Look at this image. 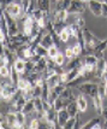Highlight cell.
<instances>
[{
  "instance_id": "obj_1",
  "label": "cell",
  "mask_w": 107,
  "mask_h": 129,
  "mask_svg": "<svg viewBox=\"0 0 107 129\" xmlns=\"http://www.w3.org/2000/svg\"><path fill=\"white\" fill-rule=\"evenodd\" d=\"M99 83L97 81H85L83 83H81L76 88L79 93H83L85 95H89L90 98H93L94 95L97 94V89H99Z\"/></svg>"
},
{
  "instance_id": "obj_2",
  "label": "cell",
  "mask_w": 107,
  "mask_h": 129,
  "mask_svg": "<svg viewBox=\"0 0 107 129\" xmlns=\"http://www.w3.org/2000/svg\"><path fill=\"white\" fill-rule=\"evenodd\" d=\"M83 33H84L85 44H87V48H85V51L89 52V53H93L94 48L99 45V42H100L101 40L99 39V38H96L95 35L91 33L89 29H87V28H83Z\"/></svg>"
},
{
  "instance_id": "obj_3",
  "label": "cell",
  "mask_w": 107,
  "mask_h": 129,
  "mask_svg": "<svg viewBox=\"0 0 107 129\" xmlns=\"http://www.w3.org/2000/svg\"><path fill=\"white\" fill-rule=\"evenodd\" d=\"M69 16H70V13L68 12V10H57L54 7V9H52L51 11V17L53 23H54V25L64 24L68 21Z\"/></svg>"
},
{
  "instance_id": "obj_4",
  "label": "cell",
  "mask_w": 107,
  "mask_h": 129,
  "mask_svg": "<svg viewBox=\"0 0 107 129\" xmlns=\"http://www.w3.org/2000/svg\"><path fill=\"white\" fill-rule=\"evenodd\" d=\"M4 16H5L6 21H7V25H9V34L10 36L12 35H17L19 33V27H18V19H16L15 17H12L7 11H3L1 12Z\"/></svg>"
},
{
  "instance_id": "obj_5",
  "label": "cell",
  "mask_w": 107,
  "mask_h": 129,
  "mask_svg": "<svg viewBox=\"0 0 107 129\" xmlns=\"http://www.w3.org/2000/svg\"><path fill=\"white\" fill-rule=\"evenodd\" d=\"M5 11H7L12 17H15L18 21H21V18L23 17V15L25 13L22 4H21L19 1H16V3H13V4H10V5L6 7Z\"/></svg>"
},
{
  "instance_id": "obj_6",
  "label": "cell",
  "mask_w": 107,
  "mask_h": 129,
  "mask_svg": "<svg viewBox=\"0 0 107 129\" xmlns=\"http://www.w3.org/2000/svg\"><path fill=\"white\" fill-rule=\"evenodd\" d=\"M85 10V3L82 0H72L71 5L68 9V12L70 15H75V13H83Z\"/></svg>"
},
{
  "instance_id": "obj_7",
  "label": "cell",
  "mask_w": 107,
  "mask_h": 129,
  "mask_svg": "<svg viewBox=\"0 0 107 129\" xmlns=\"http://www.w3.org/2000/svg\"><path fill=\"white\" fill-rule=\"evenodd\" d=\"M102 3L103 1L101 0H89L88 1V7L95 17L102 16Z\"/></svg>"
},
{
  "instance_id": "obj_8",
  "label": "cell",
  "mask_w": 107,
  "mask_h": 129,
  "mask_svg": "<svg viewBox=\"0 0 107 129\" xmlns=\"http://www.w3.org/2000/svg\"><path fill=\"white\" fill-rule=\"evenodd\" d=\"M71 116H70L66 107H64L62 110H58L57 111V124H58V127L59 128H64V124L66 123V121Z\"/></svg>"
},
{
  "instance_id": "obj_9",
  "label": "cell",
  "mask_w": 107,
  "mask_h": 129,
  "mask_svg": "<svg viewBox=\"0 0 107 129\" xmlns=\"http://www.w3.org/2000/svg\"><path fill=\"white\" fill-rule=\"evenodd\" d=\"M65 86L66 84L64 83H59L58 86H56L54 88H51V93H49V98H48V101L51 103L52 105H54V103H56V100L60 96V94H62V92L64 90V88H65Z\"/></svg>"
},
{
  "instance_id": "obj_10",
  "label": "cell",
  "mask_w": 107,
  "mask_h": 129,
  "mask_svg": "<svg viewBox=\"0 0 107 129\" xmlns=\"http://www.w3.org/2000/svg\"><path fill=\"white\" fill-rule=\"evenodd\" d=\"M106 65H107V60L105 59V57L99 58V60H97V63H96V65H95V77L96 79L101 80L102 74L105 73V70H106Z\"/></svg>"
},
{
  "instance_id": "obj_11",
  "label": "cell",
  "mask_w": 107,
  "mask_h": 129,
  "mask_svg": "<svg viewBox=\"0 0 107 129\" xmlns=\"http://www.w3.org/2000/svg\"><path fill=\"white\" fill-rule=\"evenodd\" d=\"M76 103H77V106H78L79 112H81V113L87 112V110H88V101H87L85 94H83V93H79L78 95H77Z\"/></svg>"
},
{
  "instance_id": "obj_12",
  "label": "cell",
  "mask_w": 107,
  "mask_h": 129,
  "mask_svg": "<svg viewBox=\"0 0 107 129\" xmlns=\"http://www.w3.org/2000/svg\"><path fill=\"white\" fill-rule=\"evenodd\" d=\"M102 121H103V119H101L100 117H94V118H91V119H89L87 123L83 124L82 128L101 129V128H103V127H102Z\"/></svg>"
},
{
  "instance_id": "obj_13",
  "label": "cell",
  "mask_w": 107,
  "mask_h": 129,
  "mask_svg": "<svg viewBox=\"0 0 107 129\" xmlns=\"http://www.w3.org/2000/svg\"><path fill=\"white\" fill-rule=\"evenodd\" d=\"M91 99H93V105H94V109H95V112L97 113L99 116H101L102 111H103V107H105V105H103V100L99 96V94L94 95Z\"/></svg>"
},
{
  "instance_id": "obj_14",
  "label": "cell",
  "mask_w": 107,
  "mask_h": 129,
  "mask_svg": "<svg viewBox=\"0 0 107 129\" xmlns=\"http://www.w3.org/2000/svg\"><path fill=\"white\" fill-rule=\"evenodd\" d=\"M83 58L81 57H75L72 59H70V62L68 63V65L65 68V71H69V70H72V69H76V68H81L83 65Z\"/></svg>"
},
{
  "instance_id": "obj_15",
  "label": "cell",
  "mask_w": 107,
  "mask_h": 129,
  "mask_svg": "<svg viewBox=\"0 0 107 129\" xmlns=\"http://www.w3.org/2000/svg\"><path fill=\"white\" fill-rule=\"evenodd\" d=\"M106 50H107V39L106 40H101V41L99 42V45L94 48L93 53H94L97 58H102V57H103V53H105V51Z\"/></svg>"
},
{
  "instance_id": "obj_16",
  "label": "cell",
  "mask_w": 107,
  "mask_h": 129,
  "mask_svg": "<svg viewBox=\"0 0 107 129\" xmlns=\"http://www.w3.org/2000/svg\"><path fill=\"white\" fill-rule=\"evenodd\" d=\"M23 112L25 113L27 116H31V115H35V113H36V109H35V104H34V98L27 100L25 105L23 107Z\"/></svg>"
},
{
  "instance_id": "obj_17",
  "label": "cell",
  "mask_w": 107,
  "mask_h": 129,
  "mask_svg": "<svg viewBox=\"0 0 107 129\" xmlns=\"http://www.w3.org/2000/svg\"><path fill=\"white\" fill-rule=\"evenodd\" d=\"M46 70H47V57H41L39 60L36 62V65H35L34 71L35 73L43 74Z\"/></svg>"
},
{
  "instance_id": "obj_18",
  "label": "cell",
  "mask_w": 107,
  "mask_h": 129,
  "mask_svg": "<svg viewBox=\"0 0 107 129\" xmlns=\"http://www.w3.org/2000/svg\"><path fill=\"white\" fill-rule=\"evenodd\" d=\"M41 45L45 46L46 48H49L51 46L54 45V39H53V36H52L51 34L47 31V30L45 31V34H43V38H42V40H41Z\"/></svg>"
},
{
  "instance_id": "obj_19",
  "label": "cell",
  "mask_w": 107,
  "mask_h": 129,
  "mask_svg": "<svg viewBox=\"0 0 107 129\" xmlns=\"http://www.w3.org/2000/svg\"><path fill=\"white\" fill-rule=\"evenodd\" d=\"M46 82H47L49 88H54L56 86H58L59 83H62V82H60V74H58V73L53 74L51 77H48V79L46 80Z\"/></svg>"
},
{
  "instance_id": "obj_20",
  "label": "cell",
  "mask_w": 107,
  "mask_h": 129,
  "mask_svg": "<svg viewBox=\"0 0 107 129\" xmlns=\"http://www.w3.org/2000/svg\"><path fill=\"white\" fill-rule=\"evenodd\" d=\"M13 67L17 69V71L21 74V75L25 74V59L18 57L17 59H16V62H15V64H13Z\"/></svg>"
},
{
  "instance_id": "obj_21",
  "label": "cell",
  "mask_w": 107,
  "mask_h": 129,
  "mask_svg": "<svg viewBox=\"0 0 107 129\" xmlns=\"http://www.w3.org/2000/svg\"><path fill=\"white\" fill-rule=\"evenodd\" d=\"M17 87L19 88V89H22V90H29V89H33V87H34V86L30 83L25 77H21L19 81H18V83H17Z\"/></svg>"
},
{
  "instance_id": "obj_22",
  "label": "cell",
  "mask_w": 107,
  "mask_h": 129,
  "mask_svg": "<svg viewBox=\"0 0 107 129\" xmlns=\"http://www.w3.org/2000/svg\"><path fill=\"white\" fill-rule=\"evenodd\" d=\"M97 60H99V58H97L94 53H88V54H85V56L83 57V63H84V64H88V65L95 67Z\"/></svg>"
},
{
  "instance_id": "obj_23",
  "label": "cell",
  "mask_w": 107,
  "mask_h": 129,
  "mask_svg": "<svg viewBox=\"0 0 107 129\" xmlns=\"http://www.w3.org/2000/svg\"><path fill=\"white\" fill-rule=\"evenodd\" d=\"M69 104H70V100H69V99H64L62 96H59L56 100V103H54V109L58 111V110H62L64 107H66Z\"/></svg>"
},
{
  "instance_id": "obj_24",
  "label": "cell",
  "mask_w": 107,
  "mask_h": 129,
  "mask_svg": "<svg viewBox=\"0 0 107 129\" xmlns=\"http://www.w3.org/2000/svg\"><path fill=\"white\" fill-rule=\"evenodd\" d=\"M73 18V21L71 23H76L79 28H84L85 25V19L84 17L82 16V13H75V15H71Z\"/></svg>"
},
{
  "instance_id": "obj_25",
  "label": "cell",
  "mask_w": 107,
  "mask_h": 129,
  "mask_svg": "<svg viewBox=\"0 0 107 129\" xmlns=\"http://www.w3.org/2000/svg\"><path fill=\"white\" fill-rule=\"evenodd\" d=\"M37 7L43 10L45 12H51L52 11L51 0H37Z\"/></svg>"
},
{
  "instance_id": "obj_26",
  "label": "cell",
  "mask_w": 107,
  "mask_h": 129,
  "mask_svg": "<svg viewBox=\"0 0 107 129\" xmlns=\"http://www.w3.org/2000/svg\"><path fill=\"white\" fill-rule=\"evenodd\" d=\"M17 116V128H23L25 125V121H27V115L23 111H17L16 112Z\"/></svg>"
},
{
  "instance_id": "obj_27",
  "label": "cell",
  "mask_w": 107,
  "mask_h": 129,
  "mask_svg": "<svg viewBox=\"0 0 107 129\" xmlns=\"http://www.w3.org/2000/svg\"><path fill=\"white\" fill-rule=\"evenodd\" d=\"M0 33L3 35H6V36H10L9 34V25H7V21H6L5 16L1 13V24H0Z\"/></svg>"
},
{
  "instance_id": "obj_28",
  "label": "cell",
  "mask_w": 107,
  "mask_h": 129,
  "mask_svg": "<svg viewBox=\"0 0 107 129\" xmlns=\"http://www.w3.org/2000/svg\"><path fill=\"white\" fill-rule=\"evenodd\" d=\"M72 0H58L56 1V9L57 10H68L70 5H71Z\"/></svg>"
},
{
  "instance_id": "obj_29",
  "label": "cell",
  "mask_w": 107,
  "mask_h": 129,
  "mask_svg": "<svg viewBox=\"0 0 107 129\" xmlns=\"http://www.w3.org/2000/svg\"><path fill=\"white\" fill-rule=\"evenodd\" d=\"M21 76H22V75L18 73L17 69L12 65V67H11V73H10V80H11V81L16 84V86H17L18 81H19V79H21Z\"/></svg>"
},
{
  "instance_id": "obj_30",
  "label": "cell",
  "mask_w": 107,
  "mask_h": 129,
  "mask_svg": "<svg viewBox=\"0 0 107 129\" xmlns=\"http://www.w3.org/2000/svg\"><path fill=\"white\" fill-rule=\"evenodd\" d=\"M66 109H68L70 116H76V115L79 112L78 106H77V103H76V101H70V104L66 106Z\"/></svg>"
},
{
  "instance_id": "obj_31",
  "label": "cell",
  "mask_w": 107,
  "mask_h": 129,
  "mask_svg": "<svg viewBox=\"0 0 107 129\" xmlns=\"http://www.w3.org/2000/svg\"><path fill=\"white\" fill-rule=\"evenodd\" d=\"M34 54H39L40 57H48V48H46L45 46H42L40 44V45L36 46Z\"/></svg>"
},
{
  "instance_id": "obj_32",
  "label": "cell",
  "mask_w": 107,
  "mask_h": 129,
  "mask_svg": "<svg viewBox=\"0 0 107 129\" xmlns=\"http://www.w3.org/2000/svg\"><path fill=\"white\" fill-rule=\"evenodd\" d=\"M97 94L101 98L102 100H105V98L107 96V87L105 82H100L99 83V89H97Z\"/></svg>"
},
{
  "instance_id": "obj_33",
  "label": "cell",
  "mask_w": 107,
  "mask_h": 129,
  "mask_svg": "<svg viewBox=\"0 0 107 129\" xmlns=\"http://www.w3.org/2000/svg\"><path fill=\"white\" fill-rule=\"evenodd\" d=\"M59 35H60L62 42H68L69 41V39L71 38V35H70V31H69V29H68V24H66V27L59 33Z\"/></svg>"
},
{
  "instance_id": "obj_34",
  "label": "cell",
  "mask_w": 107,
  "mask_h": 129,
  "mask_svg": "<svg viewBox=\"0 0 107 129\" xmlns=\"http://www.w3.org/2000/svg\"><path fill=\"white\" fill-rule=\"evenodd\" d=\"M35 65H36V63L30 58V59H25V73H31V71H34L35 69ZM24 75V74H23Z\"/></svg>"
},
{
  "instance_id": "obj_35",
  "label": "cell",
  "mask_w": 107,
  "mask_h": 129,
  "mask_svg": "<svg viewBox=\"0 0 107 129\" xmlns=\"http://www.w3.org/2000/svg\"><path fill=\"white\" fill-rule=\"evenodd\" d=\"M31 16L34 17L35 21H41V19L46 18V17H45V11H43V10H41V9H39V7L35 10L34 13H33Z\"/></svg>"
},
{
  "instance_id": "obj_36",
  "label": "cell",
  "mask_w": 107,
  "mask_h": 129,
  "mask_svg": "<svg viewBox=\"0 0 107 129\" xmlns=\"http://www.w3.org/2000/svg\"><path fill=\"white\" fill-rule=\"evenodd\" d=\"M34 104H35L36 111H45V110H43V99H42L41 96L34 98Z\"/></svg>"
},
{
  "instance_id": "obj_37",
  "label": "cell",
  "mask_w": 107,
  "mask_h": 129,
  "mask_svg": "<svg viewBox=\"0 0 107 129\" xmlns=\"http://www.w3.org/2000/svg\"><path fill=\"white\" fill-rule=\"evenodd\" d=\"M11 67H12V65H11ZM11 67H9V65H5V67H0V75H1V77H10Z\"/></svg>"
},
{
  "instance_id": "obj_38",
  "label": "cell",
  "mask_w": 107,
  "mask_h": 129,
  "mask_svg": "<svg viewBox=\"0 0 107 129\" xmlns=\"http://www.w3.org/2000/svg\"><path fill=\"white\" fill-rule=\"evenodd\" d=\"M65 59H66V57H65V54H64V53H62V52H59V53L57 54V57L54 58L56 63L58 64V65H59V67H63V65H64Z\"/></svg>"
},
{
  "instance_id": "obj_39",
  "label": "cell",
  "mask_w": 107,
  "mask_h": 129,
  "mask_svg": "<svg viewBox=\"0 0 107 129\" xmlns=\"http://www.w3.org/2000/svg\"><path fill=\"white\" fill-rule=\"evenodd\" d=\"M72 50H73V53H75V56L76 57H79L81 54H82V52H84L83 47H82L81 44H78L77 41H76V44L72 46Z\"/></svg>"
},
{
  "instance_id": "obj_40",
  "label": "cell",
  "mask_w": 107,
  "mask_h": 129,
  "mask_svg": "<svg viewBox=\"0 0 107 129\" xmlns=\"http://www.w3.org/2000/svg\"><path fill=\"white\" fill-rule=\"evenodd\" d=\"M40 127H41V119L35 116V117L31 119L30 124H29V128L30 129H37V128H40Z\"/></svg>"
},
{
  "instance_id": "obj_41",
  "label": "cell",
  "mask_w": 107,
  "mask_h": 129,
  "mask_svg": "<svg viewBox=\"0 0 107 129\" xmlns=\"http://www.w3.org/2000/svg\"><path fill=\"white\" fill-rule=\"evenodd\" d=\"M58 53H59V47H58V46L53 45L48 48V57H49V58H56Z\"/></svg>"
},
{
  "instance_id": "obj_42",
  "label": "cell",
  "mask_w": 107,
  "mask_h": 129,
  "mask_svg": "<svg viewBox=\"0 0 107 129\" xmlns=\"http://www.w3.org/2000/svg\"><path fill=\"white\" fill-rule=\"evenodd\" d=\"M75 124H76V116H71V117L66 121V123L64 124V129L75 128Z\"/></svg>"
},
{
  "instance_id": "obj_43",
  "label": "cell",
  "mask_w": 107,
  "mask_h": 129,
  "mask_svg": "<svg viewBox=\"0 0 107 129\" xmlns=\"http://www.w3.org/2000/svg\"><path fill=\"white\" fill-rule=\"evenodd\" d=\"M33 95L34 98H37V96H41L42 95V86H40V84H35L34 87H33Z\"/></svg>"
},
{
  "instance_id": "obj_44",
  "label": "cell",
  "mask_w": 107,
  "mask_h": 129,
  "mask_svg": "<svg viewBox=\"0 0 107 129\" xmlns=\"http://www.w3.org/2000/svg\"><path fill=\"white\" fill-rule=\"evenodd\" d=\"M18 0H0V9H1V12L5 11L6 7L10 5V4H13V3H16ZM21 3V1H19Z\"/></svg>"
},
{
  "instance_id": "obj_45",
  "label": "cell",
  "mask_w": 107,
  "mask_h": 129,
  "mask_svg": "<svg viewBox=\"0 0 107 129\" xmlns=\"http://www.w3.org/2000/svg\"><path fill=\"white\" fill-rule=\"evenodd\" d=\"M64 54H65V57L68 58V59H72V58H75V53H73V50L72 47H66L65 48V51H64Z\"/></svg>"
},
{
  "instance_id": "obj_46",
  "label": "cell",
  "mask_w": 107,
  "mask_h": 129,
  "mask_svg": "<svg viewBox=\"0 0 107 129\" xmlns=\"http://www.w3.org/2000/svg\"><path fill=\"white\" fill-rule=\"evenodd\" d=\"M60 82L64 84H66L69 82L68 81V73H66V71H64V73L60 74Z\"/></svg>"
},
{
  "instance_id": "obj_47",
  "label": "cell",
  "mask_w": 107,
  "mask_h": 129,
  "mask_svg": "<svg viewBox=\"0 0 107 129\" xmlns=\"http://www.w3.org/2000/svg\"><path fill=\"white\" fill-rule=\"evenodd\" d=\"M102 17L107 18V3H102Z\"/></svg>"
},
{
  "instance_id": "obj_48",
  "label": "cell",
  "mask_w": 107,
  "mask_h": 129,
  "mask_svg": "<svg viewBox=\"0 0 107 129\" xmlns=\"http://www.w3.org/2000/svg\"><path fill=\"white\" fill-rule=\"evenodd\" d=\"M107 81V70H105V73L102 74L101 76V82H106Z\"/></svg>"
},
{
  "instance_id": "obj_49",
  "label": "cell",
  "mask_w": 107,
  "mask_h": 129,
  "mask_svg": "<svg viewBox=\"0 0 107 129\" xmlns=\"http://www.w3.org/2000/svg\"><path fill=\"white\" fill-rule=\"evenodd\" d=\"M101 117L103 118V119H107V107H103V111H102Z\"/></svg>"
},
{
  "instance_id": "obj_50",
  "label": "cell",
  "mask_w": 107,
  "mask_h": 129,
  "mask_svg": "<svg viewBox=\"0 0 107 129\" xmlns=\"http://www.w3.org/2000/svg\"><path fill=\"white\" fill-rule=\"evenodd\" d=\"M102 127L105 129H107V119H103V122H102Z\"/></svg>"
},
{
  "instance_id": "obj_51",
  "label": "cell",
  "mask_w": 107,
  "mask_h": 129,
  "mask_svg": "<svg viewBox=\"0 0 107 129\" xmlns=\"http://www.w3.org/2000/svg\"><path fill=\"white\" fill-rule=\"evenodd\" d=\"M82 1H84V3H88V1H89V0H82Z\"/></svg>"
},
{
  "instance_id": "obj_52",
  "label": "cell",
  "mask_w": 107,
  "mask_h": 129,
  "mask_svg": "<svg viewBox=\"0 0 107 129\" xmlns=\"http://www.w3.org/2000/svg\"><path fill=\"white\" fill-rule=\"evenodd\" d=\"M105 84H106V87H107V81H106V82H105Z\"/></svg>"
},
{
  "instance_id": "obj_53",
  "label": "cell",
  "mask_w": 107,
  "mask_h": 129,
  "mask_svg": "<svg viewBox=\"0 0 107 129\" xmlns=\"http://www.w3.org/2000/svg\"><path fill=\"white\" fill-rule=\"evenodd\" d=\"M106 70H107V65H106Z\"/></svg>"
},
{
  "instance_id": "obj_54",
  "label": "cell",
  "mask_w": 107,
  "mask_h": 129,
  "mask_svg": "<svg viewBox=\"0 0 107 129\" xmlns=\"http://www.w3.org/2000/svg\"><path fill=\"white\" fill-rule=\"evenodd\" d=\"M54 1H58V0H54Z\"/></svg>"
}]
</instances>
